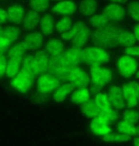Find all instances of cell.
<instances>
[{
    "label": "cell",
    "instance_id": "6da1fadb",
    "mask_svg": "<svg viewBox=\"0 0 139 146\" xmlns=\"http://www.w3.org/2000/svg\"><path fill=\"white\" fill-rule=\"evenodd\" d=\"M121 31L122 30L118 26L108 23L103 27L95 29V31L93 34V39L103 48H114L118 45Z\"/></svg>",
    "mask_w": 139,
    "mask_h": 146
},
{
    "label": "cell",
    "instance_id": "7a4b0ae2",
    "mask_svg": "<svg viewBox=\"0 0 139 146\" xmlns=\"http://www.w3.org/2000/svg\"><path fill=\"white\" fill-rule=\"evenodd\" d=\"M50 56L46 50H36L34 54L25 56L22 60V68L32 75H41L48 71Z\"/></svg>",
    "mask_w": 139,
    "mask_h": 146
},
{
    "label": "cell",
    "instance_id": "3957f363",
    "mask_svg": "<svg viewBox=\"0 0 139 146\" xmlns=\"http://www.w3.org/2000/svg\"><path fill=\"white\" fill-rule=\"evenodd\" d=\"M81 60L90 66L104 65L110 61V54L101 46H89L81 49Z\"/></svg>",
    "mask_w": 139,
    "mask_h": 146
},
{
    "label": "cell",
    "instance_id": "277c9868",
    "mask_svg": "<svg viewBox=\"0 0 139 146\" xmlns=\"http://www.w3.org/2000/svg\"><path fill=\"white\" fill-rule=\"evenodd\" d=\"M73 68V66H71L66 61L63 59L62 55L57 56H51L49 61V68L48 71L54 76H55L59 81L67 82V78L71 70Z\"/></svg>",
    "mask_w": 139,
    "mask_h": 146
},
{
    "label": "cell",
    "instance_id": "5b68a950",
    "mask_svg": "<svg viewBox=\"0 0 139 146\" xmlns=\"http://www.w3.org/2000/svg\"><path fill=\"white\" fill-rule=\"evenodd\" d=\"M90 79L93 84L104 87L111 82L112 73L109 68H103L101 65H93L91 66Z\"/></svg>",
    "mask_w": 139,
    "mask_h": 146
},
{
    "label": "cell",
    "instance_id": "8992f818",
    "mask_svg": "<svg viewBox=\"0 0 139 146\" xmlns=\"http://www.w3.org/2000/svg\"><path fill=\"white\" fill-rule=\"evenodd\" d=\"M34 75H32V73H30L24 68H21L11 80V86L16 91L25 93L34 84Z\"/></svg>",
    "mask_w": 139,
    "mask_h": 146
},
{
    "label": "cell",
    "instance_id": "52a82bcc",
    "mask_svg": "<svg viewBox=\"0 0 139 146\" xmlns=\"http://www.w3.org/2000/svg\"><path fill=\"white\" fill-rule=\"evenodd\" d=\"M61 82L57 78L49 72H45L43 74L39 75L37 78V91L39 94H50L57 87Z\"/></svg>",
    "mask_w": 139,
    "mask_h": 146
},
{
    "label": "cell",
    "instance_id": "ba28073f",
    "mask_svg": "<svg viewBox=\"0 0 139 146\" xmlns=\"http://www.w3.org/2000/svg\"><path fill=\"white\" fill-rule=\"evenodd\" d=\"M138 63L134 57L130 55H123L117 60V69L122 77L130 78L137 71Z\"/></svg>",
    "mask_w": 139,
    "mask_h": 146
},
{
    "label": "cell",
    "instance_id": "9c48e42d",
    "mask_svg": "<svg viewBox=\"0 0 139 146\" xmlns=\"http://www.w3.org/2000/svg\"><path fill=\"white\" fill-rule=\"evenodd\" d=\"M67 82H70L75 87H87L91 83L90 76L83 68L75 66L68 75Z\"/></svg>",
    "mask_w": 139,
    "mask_h": 146
},
{
    "label": "cell",
    "instance_id": "30bf717a",
    "mask_svg": "<svg viewBox=\"0 0 139 146\" xmlns=\"http://www.w3.org/2000/svg\"><path fill=\"white\" fill-rule=\"evenodd\" d=\"M21 43L23 46L27 49V51H36L38 49H40L41 46H43V34L42 33H39V31L30 33L23 38Z\"/></svg>",
    "mask_w": 139,
    "mask_h": 146
},
{
    "label": "cell",
    "instance_id": "8fae6325",
    "mask_svg": "<svg viewBox=\"0 0 139 146\" xmlns=\"http://www.w3.org/2000/svg\"><path fill=\"white\" fill-rule=\"evenodd\" d=\"M108 97L110 100L111 106L115 110H122L126 104L124 101L122 87L118 86H111L108 90Z\"/></svg>",
    "mask_w": 139,
    "mask_h": 146
},
{
    "label": "cell",
    "instance_id": "7c38bea8",
    "mask_svg": "<svg viewBox=\"0 0 139 146\" xmlns=\"http://www.w3.org/2000/svg\"><path fill=\"white\" fill-rule=\"evenodd\" d=\"M103 13L110 19V21L120 22L125 19L127 11L126 9L118 3H111L104 8Z\"/></svg>",
    "mask_w": 139,
    "mask_h": 146
},
{
    "label": "cell",
    "instance_id": "4fadbf2b",
    "mask_svg": "<svg viewBox=\"0 0 139 146\" xmlns=\"http://www.w3.org/2000/svg\"><path fill=\"white\" fill-rule=\"evenodd\" d=\"M52 11L60 15L70 16L77 11V6L72 0H60L52 7Z\"/></svg>",
    "mask_w": 139,
    "mask_h": 146
},
{
    "label": "cell",
    "instance_id": "5bb4252c",
    "mask_svg": "<svg viewBox=\"0 0 139 146\" xmlns=\"http://www.w3.org/2000/svg\"><path fill=\"white\" fill-rule=\"evenodd\" d=\"M63 59L69 64L71 66H78L82 63L81 60V48L73 46L61 53Z\"/></svg>",
    "mask_w": 139,
    "mask_h": 146
},
{
    "label": "cell",
    "instance_id": "9a60e30c",
    "mask_svg": "<svg viewBox=\"0 0 139 146\" xmlns=\"http://www.w3.org/2000/svg\"><path fill=\"white\" fill-rule=\"evenodd\" d=\"M75 90V86L70 82H63L52 91V99L56 103H62Z\"/></svg>",
    "mask_w": 139,
    "mask_h": 146
},
{
    "label": "cell",
    "instance_id": "2e32d148",
    "mask_svg": "<svg viewBox=\"0 0 139 146\" xmlns=\"http://www.w3.org/2000/svg\"><path fill=\"white\" fill-rule=\"evenodd\" d=\"M91 130L94 135L96 136H104L106 134L111 132V128L110 127V123L101 119L100 117L96 116L91 119L90 123Z\"/></svg>",
    "mask_w": 139,
    "mask_h": 146
},
{
    "label": "cell",
    "instance_id": "e0dca14e",
    "mask_svg": "<svg viewBox=\"0 0 139 146\" xmlns=\"http://www.w3.org/2000/svg\"><path fill=\"white\" fill-rule=\"evenodd\" d=\"M8 20L11 24H21L25 15V8L20 4L11 5L8 8Z\"/></svg>",
    "mask_w": 139,
    "mask_h": 146
},
{
    "label": "cell",
    "instance_id": "ac0fdd59",
    "mask_svg": "<svg viewBox=\"0 0 139 146\" xmlns=\"http://www.w3.org/2000/svg\"><path fill=\"white\" fill-rule=\"evenodd\" d=\"M94 102H95L96 106L99 109V113L111 114L115 110V109L112 108L111 106L108 94H106V93H104V92L99 91L98 93H96L95 97H94Z\"/></svg>",
    "mask_w": 139,
    "mask_h": 146
},
{
    "label": "cell",
    "instance_id": "d6986e66",
    "mask_svg": "<svg viewBox=\"0 0 139 146\" xmlns=\"http://www.w3.org/2000/svg\"><path fill=\"white\" fill-rule=\"evenodd\" d=\"M39 27H40V31L43 35L49 36V35H51V34H52L55 29V21H54V16L50 13L44 14L43 16H41Z\"/></svg>",
    "mask_w": 139,
    "mask_h": 146
},
{
    "label": "cell",
    "instance_id": "ffe728a7",
    "mask_svg": "<svg viewBox=\"0 0 139 146\" xmlns=\"http://www.w3.org/2000/svg\"><path fill=\"white\" fill-rule=\"evenodd\" d=\"M41 16L39 15V13L35 11L34 10L29 11L28 13H25L24 18L22 21V26L26 31H32L34 30L39 25Z\"/></svg>",
    "mask_w": 139,
    "mask_h": 146
},
{
    "label": "cell",
    "instance_id": "44dd1931",
    "mask_svg": "<svg viewBox=\"0 0 139 146\" xmlns=\"http://www.w3.org/2000/svg\"><path fill=\"white\" fill-rule=\"evenodd\" d=\"M123 90V96H124V101H125L126 106L129 108H134L138 104V101L136 98V94L134 89V87L130 83L124 84L122 86Z\"/></svg>",
    "mask_w": 139,
    "mask_h": 146
},
{
    "label": "cell",
    "instance_id": "7402d4cb",
    "mask_svg": "<svg viewBox=\"0 0 139 146\" xmlns=\"http://www.w3.org/2000/svg\"><path fill=\"white\" fill-rule=\"evenodd\" d=\"M45 50L49 56H57L64 51V43L59 38H52L49 42L46 44Z\"/></svg>",
    "mask_w": 139,
    "mask_h": 146
},
{
    "label": "cell",
    "instance_id": "603a6c76",
    "mask_svg": "<svg viewBox=\"0 0 139 146\" xmlns=\"http://www.w3.org/2000/svg\"><path fill=\"white\" fill-rule=\"evenodd\" d=\"M91 98V91L87 87H77V89L73 90L72 92V97L71 101L75 104L81 106Z\"/></svg>",
    "mask_w": 139,
    "mask_h": 146
},
{
    "label": "cell",
    "instance_id": "cb8c5ba5",
    "mask_svg": "<svg viewBox=\"0 0 139 146\" xmlns=\"http://www.w3.org/2000/svg\"><path fill=\"white\" fill-rule=\"evenodd\" d=\"M91 36V29L87 27V26H85V27L82 28L77 33V34L72 39L73 46H77V48H83Z\"/></svg>",
    "mask_w": 139,
    "mask_h": 146
},
{
    "label": "cell",
    "instance_id": "d4e9b609",
    "mask_svg": "<svg viewBox=\"0 0 139 146\" xmlns=\"http://www.w3.org/2000/svg\"><path fill=\"white\" fill-rule=\"evenodd\" d=\"M98 7L96 0H82L79 4L78 10L84 16H91L95 13Z\"/></svg>",
    "mask_w": 139,
    "mask_h": 146
},
{
    "label": "cell",
    "instance_id": "484cf974",
    "mask_svg": "<svg viewBox=\"0 0 139 146\" xmlns=\"http://www.w3.org/2000/svg\"><path fill=\"white\" fill-rule=\"evenodd\" d=\"M81 111L86 117L93 119L94 117H96L99 113V109L97 107L94 100H91L89 99L88 101H86L85 103L81 104Z\"/></svg>",
    "mask_w": 139,
    "mask_h": 146
},
{
    "label": "cell",
    "instance_id": "4316f807",
    "mask_svg": "<svg viewBox=\"0 0 139 146\" xmlns=\"http://www.w3.org/2000/svg\"><path fill=\"white\" fill-rule=\"evenodd\" d=\"M135 42H136V38L134 36V31L126 30L122 31L120 33L119 39H118V45L124 48H128V46H134Z\"/></svg>",
    "mask_w": 139,
    "mask_h": 146
},
{
    "label": "cell",
    "instance_id": "83f0119b",
    "mask_svg": "<svg viewBox=\"0 0 139 146\" xmlns=\"http://www.w3.org/2000/svg\"><path fill=\"white\" fill-rule=\"evenodd\" d=\"M22 68V61L16 59H11L9 58L7 61V66H6V73L5 75L8 78L13 79Z\"/></svg>",
    "mask_w": 139,
    "mask_h": 146
},
{
    "label": "cell",
    "instance_id": "f1b7e54d",
    "mask_svg": "<svg viewBox=\"0 0 139 146\" xmlns=\"http://www.w3.org/2000/svg\"><path fill=\"white\" fill-rule=\"evenodd\" d=\"M26 49L24 46H23L22 43H18L16 45L11 46L10 48L8 49V57L11 58V59H16V60H20L22 61L23 58L26 56Z\"/></svg>",
    "mask_w": 139,
    "mask_h": 146
},
{
    "label": "cell",
    "instance_id": "f546056e",
    "mask_svg": "<svg viewBox=\"0 0 139 146\" xmlns=\"http://www.w3.org/2000/svg\"><path fill=\"white\" fill-rule=\"evenodd\" d=\"M86 24L83 21H77L75 23H73V27L70 29L69 31H66V33H60V36H61V39L63 40H66V41H69V40H72L73 37H75L79 31L81 30L82 28L85 27Z\"/></svg>",
    "mask_w": 139,
    "mask_h": 146
},
{
    "label": "cell",
    "instance_id": "4dcf8cb0",
    "mask_svg": "<svg viewBox=\"0 0 139 146\" xmlns=\"http://www.w3.org/2000/svg\"><path fill=\"white\" fill-rule=\"evenodd\" d=\"M91 27L93 29H98L100 27L107 25L108 23H110V19L105 15L104 13H99V14H93L89 20Z\"/></svg>",
    "mask_w": 139,
    "mask_h": 146
},
{
    "label": "cell",
    "instance_id": "1f68e13d",
    "mask_svg": "<svg viewBox=\"0 0 139 146\" xmlns=\"http://www.w3.org/2000/svg\"><path fill=\"white\" fill-rule=\"evenodd\" d=\"M131 139V136L125 135L122 133H113L111 132L106 134L103 136V141L108 142H125Z\"/></svg>",
    "mask_w": 139,
    "mask_h": 146
},
{
    "label": "cell",
    "instance_id": "d6a6232c",
    "mask_svg": "<svg viewBox=\"0 0 139 146\" xmlns=\"http://www.w3.org/2000/svg\"><path fill=\"white\" fill-rule=\"evenodd\" d=\"M135 127H136L135 124L122 119V121L117 123L116 129L119 133L125 134V135H129L132 137V136H134V134H135Z\"/></svg>",
    "mask_w": 139,
    "mask_h": 146
},
{
    "label": "cell",
    "instance_id": "836d02e7",
    "mask_svg": "<svg viewBox=\"0 0 139 146\" xmlns=\"http://www.w3.org/2000/svg\"><path fill=\"white\" fill-rule=\"evenodd\" d=\"M73 22L72 18L70 17H63V18L59 19L57 22L55 23V30L58 31L59 33H66L73 27Z\"/></svg>",
    "mask_w": 139,
    "mask_h": 146
},
{
    "label": "cell",
    "instance_id": "e575fe53",
    "mask_svg": "<svg viewBox=\"0 0 139 146\" xmlns=\"http://www.w3.org/2000/svg\"><path fill=\"white\" fill-rule=\"evenodd\" d=\"M2 33L4 34L11 43H13L19 38L21 31H20L19 28L14 27V26H9V27L5 28L4 30H2Z\"/></svg>",
    "mask_w": 139,
    "mask_h": 146
},
{
    "label": "cell",
    "instance_id": "d590c367",
    "mask_svg": "<svg viewBox=\"0 0 139 146\" xmlns=\"http://www.w3.org/2000/svg\"><path fill=\"white\" fill-rule=\"evenodd\" d=\"M29 5L32 10L37 13H43L49 9L50 2L49 0H30Z\"/></svg>",
    "mask_w": 139,
    "mask_h": 146
},
{
    "label": "cell",
    "instance_id": "8d00e7d4",
    "mask_svg": "<svg viewBox=\"0 0 139 146\" xmlns=\"http://www.w3.org/2000/svg\"><path fill=\"white\" fill-rule=\"evenodd\" d=\"M126 11L132 20L139 22V1L134 0V1L130 2L127 6Z\"/></svg>",
    "mask_w": 139,
    "mask_h": 146
},
{
    "label": "cell",
    "instance_id": "74e56055",
    "mask_svg": "<svg viewBox=\"0 0 139 146\" xmlns=\"http://www.w3.org/2000/svg\"><path fill=\"white\" fill-rule=\"evenodd\" d=\"M122 119H124V121H126L131 122V123L135 124L139 121V113L137 112V111H135L132 108L127 109V110L124 111Z\"/></svg>",
    "mask_w": 139,
    "mask_h": 146
},
{
    "label": "cell",
    "instance_id": "f35d334b",
    "mask_svg": "<svg viewBox=\"0 0 139 146\" xmlns=\"http://www.w3.org/2000/svg\"><path fill=\"white\" fill-rule=\"evenodd\" d=\"M11 42L1 31V33H0V52H4L5 53L11 48Z\"/></svg>",
    "mask_w": 139,
    "mask_h": 146
},
{
    "label": "cell",
    "instance_id": "ab89813d",
    "mask_svg": "<svg viewBox=\"0 0 139 146\" xmlns=\"http://www.w3.org/2000/svg\"><path fill=\"white\" fill-rule=\"evenodd\" d=\"M7 57L5 56L4 52H0V79L3 78V76L6 73V66H7Z\"/></svg>",
    "mask_w": 139,
    "mask_h": 146
},
{
    "label": "cell",
    "instance_id": "60d3db41",
    "mask_svg": "<svg viewBox=\"0 0 139 146\" xmlns=\"http://www.w3.org/2000/svg\"><path fill=\"white\" fill-rule=\"evenodd\" d=\"M125 53L127 55H130V56L132 57H139V46H131L126 48L125 49Z\"/></svg>",
    "mask_w": 139,
    "mask_h": 146
},
{
    "label": "cell",
    "instance_id": "b9f144b4",
    "mask_svg": "<svg viewBox=\"0 0 139 146\" xmlns=\"http://www.w3.org/2000/svg\"><path fill=\"white\" fill-rule=\"evenodd\" d=\"M8 21V11L3 8H0V25L5 24Z\"/></svg>",
    "mask_w": 139,
    "mask_h": 146
},
{
    "label": "cell",
    "instance_id": "7bdbcfd3",
    "mask_svg": "<svg viewBox=\"0 0 139 146\" xmlns=\"http://www.w3.org/2000/svg\"><path fill=\"white\" fill-rule=\"evenodd\" d=\"M130 84H132V87H134V91H135V94H136V98H137V101H138V104H139V83L137 82H130Z\"/></svg>",
    "mask_w": 139,
    "mask_h": 146
},
{
    "label": "cell",
    "instance_id": "ee69618b",
    "mask_svg": "<svg viewBox=\"0 0 139 146\" xmlns=\"http://www.w3.org/2000/svg\"><path fill=\"white\" fill-rule=\"evenodd\" d=\"M101 89V87L98 86H95V84H93V86L90 87V91L93 92V93H98Z\"/></svg>",
    "mask_w": 139,
    "mask_h": 146
},
{
    "label": "cell",
    "instance_id": "f6af8a7d",
    "mask_svg": "<svg viewBox=\"0 0 139 146\" xmlns=\"http://www.w3.org/2000/svg\"><path fill=\"white\" fill-rule=\"evenodd\" d=\"M134 33L135 38H136V41H138V42H139V24H137L134 27Z\"/></svg>",
    "mask_w": 139,
    "mask_h": 146
},
{
    "label": "cell",
    "instance_id": "bcb514c9",
    "mask_svg": "<svg viewBox=\"0 0 139 146\" xmlns=\"http://www.w3.org/2000/svg\"><path fill=\"white\" fill-rule=\"evenodd\" d=\"M110 1L113 3H118V4H124V3H126L128 0H110Z\"/></svg>",
    "mask_w": 139,
    "mask_h": 146
},
{
    "label": "cell",
    "instance_id": "7dc6e473",
    "mask_svg": "<svg viewBox=\"0 0 139 146\" xmlns=\"http://www.w3.org/2000/svg\"><path fill=\"white\" fill-rule=\"evenodd\" d=\"M134 144L136 145V146H139V137L138 136H136L134 139Z\"/></svg>",
    "mask_w": 139,
    "mask_h": 146
},
{
    "label": "cell",
    "instance_id": "c3c4849f",
    "mask_svg": "<svg viewBox=\"0 0 139 146\" xmlns=\"http://www.w3.org/2000/svg\"><path fill=\"white\" fill-rule=\"evenodd\" d=\"M134 136H138L139 137V125L135 127V134H134Z\"/></svg>",
    "mask_w": 139,
    "mask_h": 146
},
{
    "label": "cell",
    "instance_id": "681fc988",
    "mask_svg": "<svg viewBox=\"0 0 139 146\" xmlns=\"http://www.w3.org/2000/svg\"><path fill=\"white\" fill-rule=\"evenodd\" d=\"M136 77L139 79V70H138V71H136Z\"/></svg>",
    "mask_w": 139,
    "mask_h": 146
},
{
    "label": "cell",
    "instance_id": "f907efd6",
    "mask_svg": "<svg viewBox=\"0 0 139 146\" xmlns=\"http://www.w3.org/2000/svg\"><path fill=\"white\" fill-rule=\"evenodd\" d=\"M49 1H60V0H49Z\"/></svg>",
    "mask_w": 139,
    "mask_h": 146
},
{
    "label": "cell",
    "instance_id": "816d5d0a",
    "mask_svg": "<svg viewBox=\"0 0 139 146\" xmlns=\"http://www.w3.org/2000/svg\"><path fill=\"white\" fill-rule=\"evenodd\" d=\"M1 31H2V28H1V25H0V33H1Z\"/></svg>",
    "mask_w": 139,
    "mask_h": 146
}]
</instances>
